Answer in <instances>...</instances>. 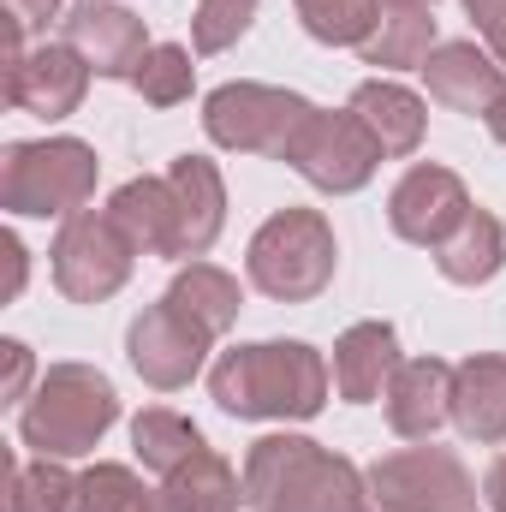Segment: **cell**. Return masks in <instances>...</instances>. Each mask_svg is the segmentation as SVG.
Returning <instances> with one entry per match:
<instances>
[{"mask_svg":"<svg viewBox=\"0 0 506 512\" xmlns=\"http://www.w3.org/2000/svg\"><path fill=\"white\" fill-rule=\"evenodd\" d=\"M328 393H334V370L304 340L233 346L209 370V399L227 417H251V423H310L322 417Z\"/></svg>","mask_w":506,"mask_h":512,"instance_id":"cell-1","label":"cell"},{"mask_svg":"<svg viewBox=\"0 0 506 512\" xmlns=\"http://www.w3.org/2000/svg\"><path fill=\"white\" fill-rule=\"evenodd\" d=\"M245 507L251 512H376L370 507V477L346 459L328 453L310 435H262L245 453Z\"/></svg>","mask_w":506,"mask_h":512,"instance_id":"cell-2","label":"cell"},{"mask_svg":"<svg viewBox=\"0 0 506 512\" xmlns=\"http://www.w3.org/2000/svg\"><path fill=\"white\" fill-rule=\"evenodd\" d=\"M120 423V393L96 364H48L18 405V441L36 459H84Z\"/></svg>","mask_w":506,"mask_h":512,"instance_id":"cell-3","label":"cell"},{"mask_svg":"<svg viewBox=\"0 0 506 512\" xmlns=\"http://www.w3.org/2000/svg\"><path fill=\"white\" fill-rule=\"evenodd\" d=\"M334 268H340V239L328 227L322 209H274L262 227L251 233V251H245V274L262 298L274 304H310L334 286Z\"/></svg>","mask_w":506,"mask_h":512,"instance_id":"cell-4","label":"cell"},{"mask_svg":"<svg viewBox=\"0 0 506 512\" xmlns=\"http://www.w3.org/2000/svg\"><path fill=\"white\" fill-rule=\"evenodd\" d=\"M96 149L84 137H36L6 143L0 155V209L24 221H66L96 197Z\"/></svg>","mask_w":506,"mask_h":512,"instance_id":"cell-5","label":"cell"},{"mask_svg":"<svg viewBox=\"0 0 506 512\" xmlns=\"http://www.w3.org/2000/svg\"><path fill=\"white\" fill-rule=\"evenodd\" d=\"M316 114V102H304L298 90L280 84H221L203 96V131L215 149L233 155H274L286 161L292 137L304 131V120Z\"/></svg>","mask_w":506,"mask_h":512,"instance_id":"cell-6","label":"cell"},{"mask_svg":"<svg viewBox=\"0 0 506 512\" xmlns=\"http://www.w3.org/2000/svg\"><path fill=\"white\" fill-rule=\"evenodd\" d=\"M48 268L72 304H108L137 268V245L108 209H78L60 221V233L48 245Z\"/></svg>","mask_w":506,"mask_h":512,"instance_id":"cell-7","label":"cell"},{"mask_svg":"<svg viewBox=\"0 0 506 512\" xmlns=\"http://www.w3.org/2000/svg\"><path fill=\"white\" fill-rule=\"evenodd\" d=\"M370 477V507L376 512H477V477L453 447H399L381 453Z\"/></svg>","mask_w":506,"mask_h":512,"instance_id":"cell-8","label":"cell"},{"mask_svg":"<svg viewBox=\"0 0 506 512\" xmlns=\"http://www.w3.org/2000/svg\"><path fill=\"white\" fill-rule=\"evenodd\" d=\"M381 161H387L381 143L370 137V126H364L352 108H316V114L304 120V131L292 137V149H286V167H292L304 185L328 191V197L364 191V185L376 179Z\"/></svg>","mask_w":506,"mask_h":512,"instance_id":"cell-9","label":"cell"},{"mask_svg":"<svg viewBox=\"0 0 506 512\" xmlns=\"http://www.w3.org/2000/svg\"><path fill=\"white\" fill-rule=\"evenodd\" d=\"M209 346H215V334H209L197 316H185L173 298L143 304V310L131 316V328H126L131 370L155 387V393H179V387L197 382V376H203Z\"/></svg>","mask_w":506,"mask_h":512,"instance_id":"cell-10","label":"cell"},{"mask_svg":"<svg viewBox=\"0 0 506 512\" xmlns=\"http://www.w3.org/2000/svg\"><path fill=\"white\" fill-rule=\"evenodd\" d=\"M471 209H477V203H471L465 179H459L453 167H441V161H417V167H405L399 185L387 191V227H393L405 245H417V251L447 245L453 227H459Z\"/></svg>","mask_w":506,"mask_h":512,"instance_id":"cell-11","label":"cell"},{"mask_svg":"<svg viewBox=\"0 0 506 512\" xmlns=\"http://www.w3.org/2000/svg\"><path fill=\"white\" fill-rule=\"evenodd\" d=\"M90 60L72 48V42H36V48H18L6 60V102L18 114H36V120H66L84 108V90H90Z\"/></svg>","mask_w":506,"mask_h":512,"instance_id":"cell-12","label":"cell"},{"mask_svg":"<svg viewBox=\"0 0 506 512\" xmlns=\"http://www.w3.org/2000/svg\"><path fill=\"white\" fill-rule=\"evenodd\" d=\"M60 42H72L96 78H114V84H131L143 54L155 48L143 18L120 6V0H72L66 18H60Z\"/></svg>","mask_w":506,"mask_h":512,"instance_id":"cell-13","label":"cell"},{"mask_svg":"<svg viewBox=\"0 0 506 512\" xmlns=\"http://www.w3.org/2000/svg\"><path fill=\"white\" fill-rule=\"evenodd\" d=\"M423 84H429V102H441L447 114L483 120L506 96V66L489 48H477V42H441L423 60Z\"/></svg>","mask_w":506,"mask_h":512,"instance_id":"cell-14","label":"cell"},{"mask_svg":"<svg viewBox=\"0 0 506 512\" xmlns=\"http://www.w3.org/2000/svg\"><path fill=\"white\" fill-rule=\"evenodd\" d=\"M167 185H173V209H179V262H197L215 251V239L227 227V179L209 155H179L167 167Z\"/></svg>","mask_w":506,"mask_h":512,"instance_id":"cell-15","label":"cell"},{"mask_svg":"<svg viewBox=\"0 0 506 512\" xmlns=\"http://www.w3.org/2000/svg\"><path fill=\"white\" fill-rule=\"evenodd\" d=\"M387 429L405 441H435L441 423H453V364L441 358H405L381 393Z\"/></svg>","mask_w":506,"mask_h":512,"instance_id":"cell-16","label":"cell"},{"mask_svg":"<svg viewBox=\"0 0 506 512\" xmlns=\"http://www.w3.org/2000/svg\"><path fill=\"white\" fill-rule=\"evenodd\" d=\"M399 328L393 322H352L334 340V393L346 405H376L399 370Z\"/></svg>","mask_w":506,"mask_h":512,"instance_id":"cell-17","label":"cell"},{"mask_svg":"<svg viewBox=\"0 0 506 512\" xmlns=\"http://www.w3.org/2000/svg\"><path fill=\"white\" fill-rule=\"evenodd\" d=\"M453 423L477 447H501L506 441V358L501 352H477V358L453 364Z\"/></svg>","mask_w":506,"mask_h":512,"instance_id":"cell-18","label":"cell"},{"mask_svg":"<svg viewBox=\"0 0 506 512\" xmlns=\"http://www.w3.org/2000/svg\"><path fill=\"white\" fill-rule=\"evenodd\" d=\"M370 137L381 143V155H393V161H405V155H417L423 149V126H429V102L417 96V90H405V84H393V78H364L358 90H352V102H346Z\"/></svg>","mask_w":506,"mask_h":512,"instance_id":"cell-19","label":"cell"},{"mask_svg":"<svg viewBox=\"0 0 506 512\" xmlns=\"http://www.w3.org/2000/svg\"><path fill=\"white\" fill-rule=\"evenodd\" d=\"M108 215L126 227V239L137 245V256H173V262H179V209H173L167 173H155V179H126V185L108 197Z\"/></svg>","mask_w":506,"mask_h":512,"instance_id":"cell-20","label":"cell"},{"mask_svg":"<svg viewBox=\"0 0 506 512\" xmlns=\"http://www.w3.org/2000/svg\"><path fill=\"white\" fill-rule=\"evenodd\" d=\"M441 48V36H435V6H381L376 30H370V42L358 48L364 54V66H376V72H423V60Z\"/></svg>","mask_w":506,"mask_h":512,"instance_id":"cell-21","label":"cell"},{"mask_svg":"<svg viewBox=\"0 0 506 512\" xmlns=\"http://www.w3.org/2000/svg\"><path fill=\"white\" fill-rule=\"evenodd\" d=\"M161 298H173L185 316H197L215 340H221V334L239 322V310H245V286H239V274H227L221 262H203V256H197V262H185Z\"/></svg>","mask_w":506,"mask_h":512,"instance_id":"cell-22","label":"cell"},{"mask_svg":"<svg viewBox=\"0 0 506 512\" xmlns=\"http://www.w3.org/2000/svg\"><path fill=\"white\" fill-rule=\"evenodd\" d=\"M167 512H239L245 507V471H233L215 447H203L191 465L161 477Z\"/></svg>","mask_w":506,"mask_h":512,"instance_id":"cell-23","label":"cell"},{"mask_svg":"<svg viewBox=\"0 0 506 512\" xmlns=\"http://www.w3.org/2000/svg\"><path fill=\"white\" fill-rule=\"evenodd\" d=\"M429 256H435L441 280H453V286H483V280H495L506 268V233L489 209H471V215L453 227V239L435 245Z\"/></svg>","mask_w":506,"mask_h":512,"instance_id":"cell-24","label":"cell"},{"mask_svg":"<svg viewBox=\"0 0 506 512\" xmlns=\"http://www.w3.org/2000/svg\"><path fill=\"white\" fill-rule=\"evenodd\" d=\"M203 447H209V441H203V429H197L191 417L167 411V405H149V411H137V417H131V453H137V465H143V471H155V477H173V471H179V465H191Z\"/></svg>","mask_w":506,"mask_h":512,"instance_id":"cell-25","label":"cell"},{"mask_svg":"<svg viewBox=\"0 0 506 512\" xmlns=\"http://www.w3.org/2000/svg\"><path fill=\"white\" fill-rule=\"evenodd\" d=\"M12 489H6V512H72L78 501V477L60 459H12L6 465Z\"/></svg>","mask_w":506,"mask_h":512,"instance_id":"cell-26","label":"cell"},{"mask_svg":"<svg viewBox=\"0 0 506 512\" xmlns=\"http://www.w3.org/2000/svg\"><path fill=\"white\" fill-rule=\"evenodd\" d=\"M292 6L298 24L328 48H364L381 18V0H292Z\"/></svg>","mask_w":506,"mask_h":512,"instance_id":"cell-27","label":"cell"},{"mask_svg":"<svg viewBox=\"0 0 506 512\" xmlns=\"http://www.w3.org/2000/svg\"><path fill=\"white\" fill-rule=\"evenodd\" d=\"M72 512H155V489H143V477H137L131 465L96 459V465L78 477Z\"/></svg>","mask_w":506,"mask_h":512,"instance_id":"cell-28","label":"cell"},{"mask_svg":"<svg viewBox=\"0 0 506 512\" xmlns=\"http://www.w3.org/2000/svg\"><path fill=\"white\" fill-rule=\"evenodd\" d=\"M191 84H197V66H191V48H179V42H155V48L143 54V66H137V78H131V90H137L149 108H179V102H191Z\"/></svg>","mask_w":506,"mask_h":512,"instance_id":"cell-29","label":"cell"},{"mask_svg":"<svg viewBox=\"0 0 506 512\" xmlns=\"http://www.w3.org/2000/svg\"><path fill=\"white\" fill-rule=\"evenodd\" d=\"M256 6L262 0H197V12H191V48L197 54H227L256 24Z\"/></svg>","mask_w":506,"mask_h":512,"instance_id":"cell-30","label":"cell"},{"mask_svg":"<svg viewBox=\"0 0 506 512\" xmlns=\"http://www.w3.org/2000/svg\"><path fill=\"white\" fill-rule=\"evenodd\" d=\"M66 0H6V30H12V54L30 48V30H42Z\"/></svg>","mask_w":506,"mask_h":512,"instance_id":"cell-31","label":"cell"},{"mask_svg":"<svg viewBox=\"0 0 506 512\" xmlns=\"http://www.w3.org/2000/svg\"><path fill=\"white\" fill-rule=\"evenodd\" d=\"M465 18L477 24L483 48H489V54L506 66V0H465Z\"/></svg>","mask_w":506,"mask_h":512,"instance_id":"cell-32","label":"cell"},{"mask_svg":"<svg viewBox=\"0 0 506 512\" xmlns=\"http://www.w3.org/2000/svg\"><path fill=\"white\" fill-rule=\"evenodd\" d=\"M0 358H6V405H24L36 387H30V376H36V364H30V346L24 340H6L0 346Z\"/></svg>","mask_w":506,"mask_h":512,"instance_id":"cell-33","label":"cell"},{"mask_svg":"<svg viewBox=\"0 0 506 512\" xmlns=\"http://www.w3.org/2000/svg\"><path fill=\"white\" fill-rule=\"evenodd\" d=\"M0 256H6V274H12V280H6V298H18V292H24V268H30V262H24V245L6 233V239H0Z\"/></svg>","mask_w":506,"mask_h":512,"instance_id":"cell-34","label":"cell"},{"mask_svg":"<svg viewBox=\"0 0 506 512\" xmlns=\"http://www.w3.org/2000/svg\"><path fill=\"white\" fill-rule=\"evenodd\" d=\"M483 507H489V512H506V453L489 465V477H483Z\"/></svg>","mask_w":506,"mask_h":512,"instance_id":"cell-35","label":"cell"},{"mask_svg":"<svg viewBox=\"0 0 506 512\" xmlns=\"http://www.w3.org/2000/svg\"><path fill=\"white\" fill-rule=\"evenodd\" d=\"M483 126H489V137H495V143H506V96L489 108V114H483Z\"/></svg>","mask_w":506,"mask_h":512,"instance_id":"cell-36","label":"cell"},{"mask_svg":"<svg viewBox=\"0 0 506 512\" xmlns=\"http://www.w3.org/2000/svg\"><path fill=\"white\" fill-rule=\"evenodd\" d=\"M381 6H435V0H381Z\"/></svg>","mask_w":506,"mask_h":512,"instance_id":"cell-37","label":"cell"}]
</instances>
